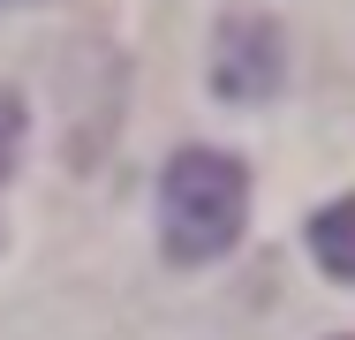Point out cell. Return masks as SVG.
Returning <instances> with one entry per match:
<instances>
[{"instance_id":"4","label":"cell","mask_w":355,"mask_h":340,"mask_svg":"<svg viewBox=\"0 0 355 340\" xmlns=\"http://www.w3.org/2000/svg\"><path fill=\"white\" fill-rule=\"evenodd\" d=\"M15 144H23V99L0 91V174L15 167Z\"/></svg>"},{"instance_id":"3","label":"cell","mask_w":355,"mask_h":340,"mask_svg":"<svg viewBox=\"0 0 355 340\" xmlns=\"http://www.w3.org/2000/svg\"><path fill=\"white\" fill-rule=\"evenodd\" d=\"M310 257L333 272V280H355V197L325 204V212L310 219Z\"/></svg>"},{"instance_id":"1","label":"cell","mask_w":355,"mask_h":340,"mask_svg":"<svg viewBox=\"0 0 355 340\" xmlns=\"http://www.w3.org/2000/svg\"><path fill=\"white\" fill-rule=\"evenodd\" d=\"M242 212H250V167L234 151H174L166 159V182H159V235H166V257L182 265H212L234 250L242 235Z\"/></svg>"},{"instance_id":"5","label":"cell","mask_w":355,"mask_h":340,"mask_svg":"<svg viewBox=\"0 0 355 340\" xmlns=\"http://www.w3.org/2000/svg\"><path fill=\"white\" fill-rule=\"evenodd\" d=\"M0 8H8V0H0Z\"/></svg>"},{"instance_id":"6","label":"cell","mask_w":355,"mask_h":340,"mask_svg":"<svg viewBox=\"0 0 355 340\" xmlns=\"http://www.w3.org/2000/svg\"><path fill=\"white\" fill-rule=\"evenodd\" d=\"M348 340H355V333H348Z\"/></svg>"},{"instance_id":"2","label":"cell","mask_w":355,"mask_h":340,"mask_svg":"<svg viewBox=\"0 0 355 340\" xmlns=\"http://www.w3.org/2000/svg\"><path fill=\"white\" fill-rule=\"evenodd\" d=\"M212 83H219V99H265L280 83V31H272V15H227L219 23Z\"/></svg>"}]
</instances>
